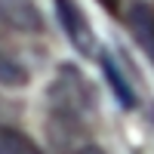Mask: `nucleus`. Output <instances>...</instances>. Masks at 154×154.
<instances>
[{
    "instance_id": "39448f33",
    "label": "nucleus",
    "mask_w": 154,
    "mask_h": 154,
    "mask_svg": "<svg viewBox=\"0 0 154 154\" xmlns=\"http://www.w3.org/2000/svg\"><path fill=\"white\" fill-rule=\"evenodd\" d=\"M99 59H102V68H105V77H108V83H111V89H114V96H117V102H120L123 108H136V93H133V86L126 83L120 65H117L108 53H102Z\"/></svg>"
},
{
    "instance_id": "f03ea898",
    "label": "nucleus",
    "mask_w": 154,
    "mask_h": 154,
    "mask_svg": "<svg viewBox=\"0 0 154 154\" xmlns=\"http://www.w3.org/2000/svg\"><path fill=\"white\" fill-rule=\"evenodd\" d=\"M56 16L62 31L68 34V40L80 49L83 56H96V34L86 22V12L80 9L77 0H56Z\"/></svg>"
},
{
    "instance_id": "7ed1b4c3",
    "label": "nucleus",
    "mask_w": 154,
    "mask_h": 154,
    "mask_svg": "<svg viewBox=\"0 0 154 154\" xmlns=\"http://www.w3.org/2000/svg\"><path fill=\"white\" fill-rule=\"evenodd\" d=\"M0 25L22 34L43 31V16L34 0H0Z\"/></svg>"
},
{
    "instance_id": "0eeeda50",
    "label": "nucleus",
    "mask_w": 154,
    "mask_h": 154,
    "mask_svg": "<svg viewBox=\"0 0 154 154\" xmlns=\"http://www.w3.org/2000/svg\"><path fill=\"white\" fill-rule=\"evenodd\" d=\"M0 154H43L25 133L0 123Z\"/></svg>"
},
{
    "instance_id": "6e6552de",
    "label": "nucleus",
    "mask_w": 154,
    "mask_h": 154,
    "mask_svg": "<svg viewBox=\"0 0 154 154\" xmlns=\"http://www.w3.org/2000/svg\"><path fill=\"white\" fill-rule=\"evenodd\" d=\"M80 154H102V151H99V148H93V145H89V148H86V151H80Z\"/></svg>"
},
{
    "instance_id": "20e7f679",
    "label": "nucleus",
    "mask_w": 154,
    "mask_h": 154,
    "mask_svg": "<svg viewBox=\"0 0 154 154\" xmlns=\"http://www.w3.org/2000/svg\"><path fill=\"white\" fill-rule=\"evenodd\" d=\"M126 25H130L133 37L139 40V46L154 62V9L148 3H142V0H133L130 9H126Z\"/></svg>"
},
{
    "instance_id": "423d86ee",
    "label": "nucleus",
    "mask_w": 154,
    "mask_h": 154,
    "mask_svg": "<svg viewBox=\"0 0 154 154\" xmlns=\"http://www.w3.org/2000/svg\"><path fill=\"white\" fill-rule=\"evenodd\" d=\"M28 77H31L28 68L16 59V53L6 43H0V83L3 86H25Z\"/></svg>"
},
{
    "instance_id": "f257e3e1",
    "label": "nucleus",
    "mask_w": 154,
    "mask_h": 154,
    "mask_svg": "<svg viewBox=\"0 0 154 154\" xmlns=\"http://www.w3.org/2000/svg\"><path fill=\"white\" fill-rule=\"evenodd\" d=\"M49 114H62V117H74V120H83L93 114L96 108V96H93V86L83 80V74L65 65L59 71V77L49 83Z\"/></svg>"
}]
</instances>
